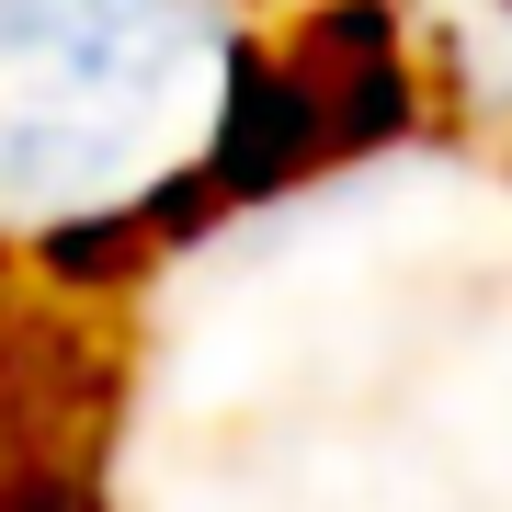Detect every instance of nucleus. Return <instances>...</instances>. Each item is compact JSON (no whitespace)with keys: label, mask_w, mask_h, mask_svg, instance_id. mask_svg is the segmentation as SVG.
I'll return each mask as SVG.
<instances>
[{"label":"nucleus","mask_w":512,"mask_h":512,"mask_svg":"<svg viewBox=\"0 0 512 512\" xmlns=\"http://www.w3.org/2000/svg\"><path fill=\"white\" fill-rule=\"evenodd\" d=\"M251 92L217 0H0V228L80 239L217 171Z\"/></svg>","instance_id":"nucleus-1"}]
</instances>
